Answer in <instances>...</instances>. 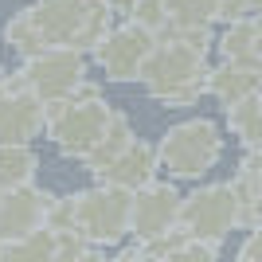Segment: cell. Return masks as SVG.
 I'll use <instances>...</instances> for the list:
<instances>
[{
    "mask_svg": "<svg viewBox=\"0 0 262 262\" xmlns=\"http://www.w3.org/2000/svg\"><path fill=\"white\" fill-rule=\"evenodd\" d=\"M106 0H35L4 24V39L28 59L39 51H78L110 32Z\"/></svg>",
    "mask_w": 262,
    "mask_h": 262,
    "instance_id": "6da1fadb",
    "label": "cell"
},
{
    "mask_svg": "<svg viewBox=\"0 0 262 262\" xmlns=\"http://www.w3.org/2000/svg\"><path fill=\"white\" fill-rule=\"evenodd\" d=\"M137 78L164 106H192L204 94V82H208L204 51H196V47H188L168 35L164 43H153V51L145 55Z\"/></svg>",
    "mask_w": 262,
    "mask_h": 262,
    "instance_id": "7a4b0ae2",
    "label": "cell"
},
{
    "mask_svg": "<svg viewBox=\"0 0 262 262\" xmlns=\"http://www.w3.org/2000/svg\"><path fill=\"white\" fill-rule=\"evenodd\" d=\"M110 102H102V94L94 86H78L75 94H67L63 102L43 106V133L59 145V153L71 161H82L90 153V145L102 137L110 121Z\"/></svg>",
    "mask_w": 262,
    "mask_h": 262,
    "instance_id": "3957f363",
    "label": "cell"
},
{
    "mask_svg": "<svg viewBox=\"0 0 262 262\" xmlns=\"http://www.w3.org/2000/svg\"><path fill=\"white\" fill-rule=\"evenodd\" d=\"M153 153L157 168H164L172 180H200L223 157V133L211 118H188L164 133L153 145Z\"/></svg>",
    "mask_w": 262,
    "mask_h": 262,
    "instance_id": "277c9868",
    "label": "cell"
},
{
    "mask_svg": "<svg viewBox=\"0 0 262 262\" xmlns=\"http://www.w3.org/2000/svg\"><path fill=\"white\" fill-rule=\"evenodd\" d=\"M71 231L86 247H114L129 235V192L110 184H94L67 196Z\"/></svg>",
    "mask_w": 262,
    "mask_h": 262,
    "instance_id": "5b68a950",
    "label": "cell"
},
{
    "mask_svg": "<svg viewBox=\"0 0 262 262\" xmlns=\"http://www.w3.org/2000/svg\"><path fill=\"white\" fill-rule=\"evenodd\" d=\"M235 227H243V215H239V204H235L231 184H204V188H196V192L180 196L176 231H180L184 239L219 247Z\"/></svg>",
    "mask_w": 262,
    "mask_h": 262,
    "instance_id": "8992f818",
    "label": "cell"
},
{
    "mask_svg": "<svg viewBox=\"0 0 262 262\" xmlns=\"http://www.w3.org/2000/svg\"><path fill=\"white\" fill-rule=\"evenodd\" d=\"M176 211H180V192L172 188V180H149L145 188L129 192V235L137 239V247L172 235Z\"/></svg>",
    "mask_w": 262,
    "mask_h": 262,
    "instance_id": "52a82bcc",
    "label": "cell"
},
{
    "mask_svg": "<svg viewBox=\"0 0 262 262\" xmlns=\"http://www.w3.org/2000/svg\"><path fill=\"white\" fill-rule=\"evenodd\" d=\"M24 90L51 106L63 102L67 94H75L82 82V55L78 51H39L24 63Z\"/></svg>",
    "mask_w": 262,
    "mask_h": 262,
    "instance_id": "ba28073f",
    "label": "cell"
},
{
    "mask_svg": "<svg viewBox=\"0 0 262 262\" xmlns=\"http://www.w3.org/2000/svg\"><path fill=\"white\" fill-rule=\"evenodd\" d=\"M153 43H157V32L129 20V24L110 28L94 43V51H98V63L110 82H129V78H137V71H141L145 55L153 51Z\"/></svg>",
    "mask_w": 262,
    "mask_h": 262,
    "instance_id": "9c48e42d",
    "label": "cell"
},
{
    "mask_svg": "<svg viewBox=\"0 0 262 262\" xmlns=\"http://www.w3.org/2000/svg\"><path fill=\"white\" fill-rule=\"evenodd\" d=\"M51 204H55V196L35 184H20V188L0 192V243L24 239L28 231L43 227Z\"/></svg>",
    "mask_w": 262,
    "mask_h": 262,
    "instance_id": "30bf717a",
    "label": "cell"
},
{
    "mask_svg": "<svg viewBox=\"0 0 262 262\" xmlns=\"http://www.w3.org/2000/svg\"><path fill=\"white\" fill-rule=\"evenodd\" d=\"M43 133V102L28 90H0V145H28Z\"/></svg>",
    "mask_w": 262,
    "mask_h": 262,
    "instance_id": "8fae6325",
    "label": "cell"
},
{
    "mask_svg": "<svg viewBox=\"0 0 262 262\" xmlns=\"http://www.w3.org/2000/svg\"><path fill=\"white\" fill-rule=\"evenodd\" d=\"M149 180H157V153H153V145L141 141V137H133L98 172V184L121 188V192H137V188H145Z\"/></svg>",
    "mask_w": 262,
    "mask_h": 262,
    "instance_id": "7c38bea8",
    "label": "cell"
},
{
    "mask_svg": "<svg viewBox=\"0 0 262 262\" xmlns=\"http://www.w3.org/2000/svg\"><path fill=\"white\" fill-rule=\"evenodd\" d=\"M204 94H215L223 106H235V102L251 98V94H258V67L227 63V67H219V71H208Z\"/></svg>",
    "mask_w": 262,
    "mask_h": 262,
    "instance_id": "4fadbf2b",
    "label": "cell"
},
{
    "mask_svg": "<svg viewBox=\"0 0 262 262\" xmlns=\"http://www.w3.org/2000/svg\"><path fill=\"white\" fill-rule=\"evenodd\" d=\"M133 141V129H129V118L125 114H110V121H106V129H102V137L94 145H90V153L82 157V164H86V172H94L98 176L102 168H106L114 157L125 149V145Z\"/></svg>",
    "mask_w": 262,
    "mask_h": 262,
    "instance_id": "5bb4252c",
    "label": "cell"
},
{
    "mask_svg": "<svg viewBox=\"0 0 262 262\" xmlns=\"http://www.w3.org/2000/svg\"><path fill=\"white\" fill-rule=\"evenodd\" d=\"M0 262H55V231L35 227L24 239L0 243Z\"/></svg>",
    "mask_w": 262,
    "mask_h": 262,
    "instance_id": "9a60e30c",
    "label": "cell"
},
{
    "mask_svg": "<svg viewBox=\"0 0 262 262\" xmlns=\"http://www.w3.org/2000/svg\"><path fill=\"white\" fill-rule=\"evenodd\" d=\"M254 39H258V24H254V16H247V20H231V28L223 32L219 47L227 55V63L258 67V47H254Z\"/></svg>",
    "mask_w": 262,
    "mask_h": 262,
    "instance_id": "2e32d148",
    "label": "cell"
},
{
    "mask_svg": "<svg viewBox=\"0 0 262 262\" xmlns=\"http://www.w3.org/2000/svg\"><path fill=\"white\" fill-rule=\"evenodd\" d=\"M231 192H235V204H239L243 227H258V157L247 153L243 168L231 180Z\"/></svg>",
    "mask_w": 262,
    "mask_h": 262,
    "instance_id": "e0dca14e",
    "label": "cell"
},
{
    "mask_svg": "<svg viewBox=\"0 0 262 262\" xmlns=\"http://www.w3.org/2000/svg\"><path fill=\"white\" fill-rule=\"evenodd\" d=\"M35 164L39 161H35L32 145H0V192L20 188V184H32Z\"/></svg>",
    "mask_w": 262,
    "mask_h": 262,
    "instance_id": "ac0fdd59",
    "label": "cell"
},
{
    "mask_svg": "<svg viewBox=\"0 0 262 262\" xmlns=\"http://www.w3.org/2000/svg\"><path fill=\"white\" fill-rule=\"evenodd\" d=\"M215 4L219 0H161L164 28H168V24H172V32L208 28V20H215Z\"/></svg>",
    "mask_w": 262,
    "mask_h": 262,
    "instance_id": "d6986e66",
    "label": "cell"
},
{
    "mask_svg": "<svg viewBox=\"0 0 262 262\" xmlns=\"http://www.w3.org/2000/svg\"><path fill=\"white\" fill-rule=\"evenodd\" d=\"M227 125H231V133L247 145V153H254V145H258V94L227 106Z\"/></svg>",
    "mask_w": 262,
    "mask_h": 262,
    "instance_id": "ffe728a7",
    "label": "cell"
},
{
    "mask_svg": "<svg viewBox=\"0 0 262 262\" xmlns=\"http://www.w3.org/2000/svg\"><path fill=\"white\" fill-rule=\"evenodd\" d=\"M153 262H219V251L211 243H196V239H180L168 251H161Z\"/></svg>",
    "mask_w": 262,
    "mask_h": 262,
    "instance_id": "44dd1931",
    "label": "cell"
},
{
    "mask_svg": "<svg viewBox=\"0 0 262 262\" xmlns=\"http://www.w3.org/2000/svg\"><path fill=\"white\" fill-rule=\"evenodd\" d=\"M235 262H258V227H247V239H243Z\"/></svg>",
    "mask_w": 262,
    "mask_h": 262,
    "instance_id": "7402d4cb",
    "label": "cell"
},
{
    "mask_svg": "<svg viewBox=\"0 0 262 262\" xmlns=\"http://www.w3.org/2000/svg\"><path fill=\"white\" fill-rule=\"evenodd\" d=\"M141 4H145V0H106V12H110V16H133Z\"/></svg>",
    "mask_w": 262,
    "mask_h": 262,
    "instance_id": "603a6c76",
    "label": "cell"
},
{
    "mask_svg": "<svg viewBox=\"0 0 262 262\" xmlns=\"http://www.w3.org/2000/svg\"><path fill=\"white\" fill-rule=\"evenodd\" d=\"M114 262H153V258H149V254H145L141 247H137V251H125V254H118Z\"/></svg>",
    "mask_w": 262,
    "mask_h": 262,
    "instance_id": "cb8c5ba5",
    "label": "cell"
},
{
    "mask_svg": "<svg viewBox=\"0 0 262 262\" xmlns=\"http://www.w3.org/2000/svg\"><path fill=\"white\" fill-rule=\"evenodd\" d=\"M82 262H98V254H94V251H90V254H86V258H82Z\"/></svg>",
    "mask_w": 262,
    "mask_h": 262,
    "instance_id": "d4e9b609",
    "label": "cell"
}]
</instances>
